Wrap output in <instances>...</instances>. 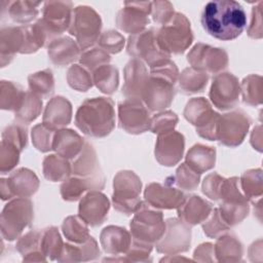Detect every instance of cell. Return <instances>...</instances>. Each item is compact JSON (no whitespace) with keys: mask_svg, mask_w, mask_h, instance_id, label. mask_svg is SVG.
Returning a JSON list of instances; mask_svg holds the SVG:
<instances>
[{"mask_svg":"<svg viewBox=\"0 0 263 263\" xmlns=\"http://www.w3.org/2000/svg\"><path fill=\"white\" fill-rule=\"evenodd\" d=\"M200 22L209 35L228 41L237 38L243 32L247 14L243 7L234 0H214L203 6Z\"/></svg>","mask_w":263,"mask_h":263,"instance_id":"6da1fadb","label":"cell"},{"mask_svg":"<svg viewBox=\"0 0 263 263\" xmlns=\"http://www.w3.org/2000/svg\"><path fill=\"white\" fill-rule=\"evenodd\" d=\"M75 124L89 137L104 138L108 136L115 126L113 101L103 97L85 100L77 109Z\"/></svg>","mask_w":263,"mask_h":263,"instance_id":"7a4b0ae2","label":"cell"},{"mask_svg":"<svg viewBox=\"0 0 263 263\" xmlns=\"http://www.w3.org/2000/svg\"><path fill=\"white\" fill-rule=\"evenodd\" d=\"M156 39L161 50L167 54L184 53L193 41L190 22L180 12H175L173 17L156 30Z\"/></svg>","mask_w":263,"mask_h":263,"instance_id":"3957f363","label":"cell"},{"mask_svg":"<svg viewBox=\"0 0 263 263\" xmlns=\"http://www.w3.org/2000/svg\"><path fill=\"white\" fill-rule=\"evenodd\" d=\"M102 29L100 14L90 6L78 5L73 9L69 33L75 37L80 49L86 50L99 40Z\"/></svg>","mask_w":263,"mask_h":263,"instance_id":"277c9868","label":"cell"},{"mask_svg":"<svg viewBox=\"0 0 263 263\" xmlns=\"http://www.w3.org/2000/svg\"><path fill=\"white\" fill-rule=\"evenodd\" d=\"M113 188L114 209L125 215L134 214L142 203L140 199L141 179L132 171H121L114 178Z\"/></svg>","mask_w":263,"mask_h":263,"instance_id":"5b68a950","label":"cell"},{"mask_svg":"<svg viewBox=\"0 0 263 263\" xmlns=\"http://www.w3.org/2000/svg\"><path fill=\"white\" fill-rule=\"evenodd\" d=\"M165 231V222L160 211L146 201L135 212L130 222L132 237L144 242H157Z\"/></svg>","mask_w":263,"mask_h":263,"instance_id":"8992f818","label":"cell"},{"mask_svg":"<svg viewBox=\"0 0 263 263\" xmlns=\"http://www.w3.org/2000/svg\"><path fill=\"white\" fill-rule=\"evenodd\" d=\"M184 116L196 127V133L203 139L216 141L219 130L220 114L212 109L204 98L191 99L184 110Z\"/></svg>","mask_w":263,"mask_h":263,"instance_id":"52a82bcc","label":"cell"},{"mask_svg":"<svg viewBox=\"0 0 263 263\" xmlns=\"http://www.w3.org/2000/svg\"><path fill=\"white\" fill-rule=\"evenodd\" d=\"M34 217L33 203L27 197L9 201L1 214V232L5 239L13 240L28 227Z\"/></svg>","mask_w":263,"mask_h":263,"instance_id":"ba28073f","label":"cell"},{"mask_svg":"<svg viewBox=\"0 0 263 263\" xmlns=\"http://www.w3.org/2000/svg\"><path fill=\"white\" fill-rule=\"evenodd\" d=\"M73 9L71 1H46L43 3L42 17L38 22L47 35L48 43L69 30Z\"/></svg>","mask_w":263,"mask_h":263,"instance_id":"9c48e42d","label":"cell"},{"mask_svg":"<svg viewBox=\"0 0 263 263\" xmlns=\"http://www.w3.org/2000/svg\"><path fill=\"white\" fill-rule=\"evenodd\" d=\"M126 50L134 59L145 61L150 68L170 59V54L159 47L156 39V30L153 28L130 35Z\"/></svg>","mask_w":263,"mask_h":263,"instance_id":"30bf717a","label":"cell"},{"mask_svg":"<svg viewBox=\"0 0 263 263\" xmlns=\"http://www.w3.org/2000/svg\"><path fill=\"white\" fill-rule=\"evenodd\" d=\"M119 126L128 134L139 135L150 129L149 111L141 99L129 98L118 104Z\"/></svg>","mask_w":263,"mask_h":263,"instance_id":"8fae6325","label":"cell"},{"mask_svg":"<svg viewBox=\"0 0 263 263\" xmlns=\"http://www.w3.org/2000/svg\"><path fill=\"white\" fill-rule=\"evenodd\" d=\"M240 85L238 79L231 73H219L213 78L209 97L220 110H230L239 102Z\"/></svg>","mask_w":263,"mask_h":263,"instance_id":"7c38bea8","label":"cell"},{"mask_svg":"<svg viewBox=\"0 0 263 263\" xmlns=\"http://www.w3.org/2000/svg\"><path fill=\"white\" fill-rule=\"evenodd\" d=\"M152 2L150 1H126L117 12V27L128 34H138L145 30L149 24Z\"/></svg>","mask_w":263,"mask_h":263,"instance_id":"4fadbf2b","label":"cell"},{"mask_svg":"<svg viewBox=\"0 0 263 263\" xmlns=\"http://www.w3.org/2000/svg\"><path fill=\"white\" fill-rule=\"evenodd\" d=\"M187 61L191 68L211 74H219L228 65V55L223 48L197 43L189 51Z\"/></svg>","mask_w":263,"mask_h":263,"instance_id":"5bb4252c","label":"cell"},{"mask_svg":"<svg viewBox=\"0 0 263 263\" xmlns=\"http://www.w3.org/2000/svg\"><path fill=\"white\" fill-rule=\"evenodd\" d=\"M250 124L249 115L241 110L226 113L220 116L217 140L224 146L236 147L245 140Z\"/></svg>","mask_w":263,"mask_h":263,"instance_id":"9a60e30c","label":"cell"},{"mask_svg":"<svg viewBox=\"0 0 263 263\" xmlns=\"http://www.w3.org/2000/svg\"><path fill=\"white\" fill-rule=\"evenodd\" d=\"M175 83L163 77L149 74L143 89L141 100L148 110L162 111L171 106L174 101L176 89Z\"/></svg>","mask_w":263,"mask_h":263,"instance_id":"2e32d148","label":"cell"},{"mask_svg":"<svg viewBox=\"0 0 263 263\" xmlns=\"http://www.w3.org/2000/svg\"><path fill=\"white\" fill-rule=\"evenodd\" d=\"M39 187V180L34 172L18 168L7 179H1V198L3 200L16 197H29Z\"/></svg>","mask_w":263,"mask_h":263,"instance_id":"e0dca14e","label":"cell"},{"mask_svg":"<svg viewBox=\"0 0 263 263\" xmlns=\"http://www.w3.org/2000/svg\"><path fill=\"white\" fill-rule=\"evenodd\" d=\"M191 230L180 219H168L165 222V231L157 241L156 248L161 253H177L187 251L190 246Z\"/></svg>","mask_w":263,"mask_h":263,"instance_id":"ac0fdd59","label":"cell"},{"mask_svg":"<svg viewBox=\"0 0 263 263\" xmlns=\"http://www.w3.org/2000/svg\"><path fill=\"white\" fill-rule=\"evenodd\" d=\"M185 139L184 136L176 130H170L158 135L155 144V158L164 166L177 164L184 153Z\"/></svg>","mask_w":263,"mask_h":263,"instance_id":"d6986e66","label":"cell"},{"mask_svg":"<svg viewBox=\"0 0 263 263\" xmlns=\"http://www.w3.org/2000/svg\"><path fill=\"white\" fill-rule=\"evenodd\" d=\"M110 202L107 196L98 190H91L80 200L79 217L92 227L101 225L108 217Z\"/></svg>","mask_w":263,"mask_h":263,"instance_id":"ffe728a7","label":"cell"},{"mask_svg":"<svg viewBox=\"0 0 263 263\" xmlns=\"http://www.w3.org/2000/svg\"><path fill=\"white\" fill-rule=\"evenodd\" d=\"M144 197L146 202L151 206L165 210L178 209L185 199L184 193L167 182H165V185L159 183L147 185Z\"/></svg>","mask_w":263,"mask_h":263,"instance_id":"44dd1931","label":"cell"},{"mask_svg":"<svg viewBox=\"0 0 263 263\" xmlns=\"http://www.w3.org/2000/svg\"><path fill=\"white\" fill-rule=\"evenodd\" d=\"M148 77L149 74L145 64L138 59L130 60L124 68V84L122 86V95H124L126 99H141Z\"/></svg>","mask_w":263,"mask_h":263,"instance_id":"7402d4cb","label":"cell"},{"mask_svg":"<svg viewBox=\"0 0 263 263\" xmlns=\"http://www.w3.org/2000/svg\"><path fill=\"white\" fill-rule=\"evenodd\" d=\"M49 61L59 67L67 66L80 58V47L68 36L52 39L47 46Z\"/></svg>","mask_w":263,"mask_h":263,"instance_id":"603a6c76","label":"cell"},{"mask_svg":"<svg viewBox=\"0 0 263 263\" xmlns=\"http://www.w3.org/2000/svg\"><path fill=\"white\" fill-rule=\"evenodd\" d=\"M104 185L105 178L103 174L89 178L74 176L65 180L61 185V195L64 200L75 201L79 199L86 190H101L104 188Z\"/></svg>","mask_w":263,"mask_h":263,"instance_id":"cb8c5ba5","label":"cell"},{"mask_svg":"<svg viewBox=\"0 0 263 263\" xmlns=\"http://www.w3.org/2000/svg\"><path fill=\"white\" fill-rule=\"evenodd\" d=\"M72 117L71 103L63 97L52 98L46 105L43 113V124L50 129H62L68 125Z\"/></svg>","mask_w":263,"mask_h":263,"instance_id":"d4e9b609","label":"cell"},{"mask_svg":"<svg viewBox=\"0 0 263 263\" xmlns=\"http://www.w3.org/2000/svg\"><path fill=\"white\" fill-rule=\"evenodd\" d=\"M212 204L197 195L185 197L184 201L178 208V215L182 222L188 226L204 222L211 214Z\"/></svg>","mask_w":263,"mask_h":263,"instance_id":"484cf974","label":"cell"},{"mask_svg":"<svg viewBox=\"0 0 263 263\" xmlns=\"http://www.w3.org/2000/svg\"><path fill=\"white\" fill-rule=\"evenodd\" d=\"M84 145L83 139L72 129H59L54 133L52 149L58 155L73 160Z\"/></svg>","mask_w":263,"mask_h":263,"instance_id":"4316f807","label":"cell"},{"mask_svg":"<svg viewBox=\"0 0 263 263\" xmlns=\"http://www.w3.org/2000/svg\"><path fill=\"white\" fill-rule=\"evenodd\" d=\"M24 46V32L22 26L3 27L0 33V49L2 67L13 59L16 52L22 51Z\"/></svg>","mask_w":263,"mask_h":263,"instance_id":"83f0119b","label":"cell"},{"mask_svg":"<svg viewBox=\"0 0 263 263\" xmlns=\"http://www.w3.org/2000/svg\"><path fill=\"white\" fill-rule=\"evenodd\" d=\"M41 2L29 0L3 1L1 3L2 13L7 12L8 16L17 24H27L34 21L39 14Z\"/></svg>","mask_w":263,"mask_h":263,"instance_id":"f1b7e54d","label":"cell"},{"mask_svg":"<svg viewBox=\"0 0 263 263\" xmlns=\"http://www.w3.org/2000/svg\"><path fill=\"white\" fill-rule=\"evenodd\" d=\"M71 167L72 174L77 177L89 178L102 174L96 151L88 142H84L80 153L73 159Z\"/></svg>","mask_w":263,"mask_h":263,"instance_id":"f546056e","label":"cell"},{"mask_svg":"<svg viewBox=\"0 0 263 263\" xmlns=\"http://www.w3.org/2000/svg\"><path fill=\"white\" fill-rule=\"evenodd\" d=\"M132 237L125 228L108 226L101 233V243L104 250L110 254L124 253L130 247Z\"/></svg>","mask_w":263,"mask_h":263,"instance_id":"4dcf8cb0","label":"cell"},{"mask_svg":"<svg viewBox=\"0 0 263 263\" xmlns=\"http://www.w3.org/2000/svg\"><path fill=\"white\" fill-rule=\"evenodd\" d=\"M216 150L213 147L196 144L186 155V164L198 174H202L215 166Z\"/></svg>","mask_w":263,"mask_h":263,"instance_id":"1f68e13d","label":"cell"},{"mask_svg":"<svg viewBox=\"0 0 263 263\" xmlns=\"http://www.w3.org/2000/svg\"><path fill=\"white\" fill-rule=\"evenodd\" d=\"M209 81V75L205 72L186 68L178 78L179 88L184 95H192L203 91Z\"/></svg>","mask_w":263,"mask_h":263,"instance_id":"d6a6232c","label":"cell"},{"mask_svg":"<svg viewBox=\"0 0 263 263\" xmlns=\"http://www.w3.org/2000/svg\"><path fill=\"white\" fill-rule=\"evenodd\" d=\"M72 174L71 163L69 159L62 157L60 155H48L43 160V175L44 177L51 181H65Z\"/></svg>","mask_w":263,"mask_h":263,"instance_id":"836d02e7","label":"cell"},{"mask_svg":"<svg viewBox=\"0 0 263 263\" xmlns=\"http://www.w3.org/2000/svg\"><path fill=\"white\" fill-rule=\"evenodd\" d=\"M42 110V101L39 96L32 92L31 90L26 91L24 100L18 107V109L14 112L15 119L18 123L29 124L34 121Z\"/></svg>","mask_w":263,"mask_h":263,"instance_id":"e575fe53","label":"cell"},{"mask_svg":"<svg viewBox=\"0 0 263 263\" xmlns=\"http://www.w3.org/2000/svg\"><path fill=\"white\" fill-rule=\"evenodd\" d=\"M92 80L102 92L111 95L116 91L119 84L118 70L112 65H104L92 72Z\"/></svg>","mask_w":263,"mask_h":263,"instance_id":"d590c367","label":"cell"},{"mask_svg":"<svg viewBox=\"0 0 263 263\" xmlns=\"http://www.w3.org/2000/svg\"><path fill=\"white\" fill-rule=\"evenodd\" d=\"M30 90L40 98H48L54 91V80L51 70L46 69L28 77Z\"/></svg>","mask_w":263,"mask_h":263,"instance_id":"8d00e7d4","label":"cell"},{"mask_svg":"<svg viewBox=\"0 0 263 263\" xmlns=\"http://www.w3.org/2000/svg\"><path fill=\"white\" fill-rule=\"evenodd\" d=\"M26 91L12 81H1V108L3 110L16 111L21 106Z\"/></svg>","mask_w":263,"mask_h":263,"instance_id":"74e56055","label":"cell"},{"mask_svg":"<svg viewBox=\"0 0 263 263\" xmlns=\"http://www.w3.org/2000/svg\"><path fill=\"white\" fill-rule=\"evenodd\" d=\"M218 210L224 221L231 227L240 223L248 216L250 206L248 201H222Z\"/></svg>","mask_w":263,"mask_h":263,"instance_id":"f35d334b","label":"cell"},{"mask_svg":"<svg viewBox=\"0 0 263 263\" xmlns=\"http://www.w3.org/2000/svg\"><path fill=\"white\" fill-rule=\"evenodd\" d=\"M262 171L260 168L250 170L243 173L239 185L247 199L254 200L262 195Z\"/></svg>","mask_w":263,"mask_h":263,"instance_id":"ab89813d","label":"cell"},{"mask_svg":"<svg viewBox=\"0 0 263 263\" xmlns=\"http://www.w3.org/2000/svg\"><path fill=\"white\" fill-rule=\"evenodd\" d=\"M62 229L64 235L69 240L76 243H81L89 237L87 225L79 216H70L66 218L63 222Z\"/></svg>","mask_w":263,"mask_h":263,"instance_id":"60d3db41","label":"cell"},{"mask_svg":"<svg viewBox=\"0 0 263 263\" xmlns=\"http://www.w3.org/2000/svg\"><path fill=\"white\" fill-rule=\"evenodd\" d=\"M200 174L193 171L186 163H182L176 171V175L166 179V182L170 184H175L179 188L192 191L195 190L199 184Z\"/></svg>","mask_w":263,"mask_h":263,"instance_id":"b9f144b4","label":"cell"},{"mask_svg":"<svg viewBox=\"0 0 263 263\" xmlns=\"http://www.w3.org/2000/svg\"><path fill=\"white\" fill-rule=\"evenodd\" d=\"M240 92L246 104L257 106L262 103V78L259 75H250L243 79Z\"/></svg>","mask_w":263,"mask_h":263,"instance_id":"7bdbcfd3","label":"cell"},{"mask_svg":"<svg viewBox=\"0 0 263 263\" xmlns=\"http://www.w3.org/2000/svg\"><path fill=\"white\" fill-rule=\"evenodd\" d=\"M67 81L72 88L78 91H86L93 84L92 74L81 65H73L69 68Z\"/></svg>","mask_w":263,"mask_h":263,"instance_id":"ee69618b","label":"cell"},{"mask_svg":"<svg viewBox=\"0 0 263 263\" xmlns=\"http://www.w3.org/2000/svg\"><path fill=\"white\" fill-rule=\"evenodd\" d=\"M110 60L111 58L109 53L102 49L100 46L83 50L79 58L80 64L89 72H93L98 68L104 65H108Z\"/></svg>","mask_w":263,"mask_h":263,"instance_id":"f6af8a7d","label":"cell"},{"mask_svg":"<svg viewBox=\"0 0 263 263\" xmlns=\"http://www.w3.org/2000/svg\"><path fill=\"white\" fill-rule=\"evenodd\" d=\"M40 249L43 255H61L63 242L55 227H49L41 231Z\"/></svg>","mask_w":263,"mask_h":263,"instance_id":"bcb514c9","label":"cell"},{"mask_svg":"<svg viewBox=\"0 0 263 263\" xmlns=\"http://www.w3.org/2000/svg\"><path fill=\"white\" fill-rule=\"evenodd\" d=\"M178 123V116L173 111H163L154 115L150 121V129L153 134H161L173 130Z\"/></svg>","mask_w":263,"mask_h":263,"instance_id":"7dc6e473","label":"cell"},{"mask_svg":"<svg viewBox=\"0 0 263 263\" xmlns=\"http://www.w3.org/2000/svg\"><path fill=\"white\" fill-rule=\"evenodd\" d=\"M54 130L50 129L43 123L38 124L32 129L33 145L41 152H47L52 149Z\"/></svg>","mask_w":263,"mask_h":263,"instance_id":"c3c4849f","label":"cell"},{"mask_svg":"<svg viewBox=\"0 0 263 263\" xmlns=\"http://www.w3.org/2000/svg\"><path fill=\"white\" fill-rule=\"evenodd\" d=\"M99 46L108 53H118L122 50L125 39L122 34L115 30L103 32L99 37Z\"/></svg>","mask_w":263,"mask_h":263,"instance_id":"681fc988","label":"cell"},{"mask_svg":"<svg viewBox=\"0 0 263 263\" xmlns=\"http://www.w3.org/2000/svg\"><path fill=\"white\" fill-rule=\"evenodd\" d=\"M21 152L17 147L2 140L0 151V170L2 174L9 173L17 164Z\"/></svg>","mask_w":263,"mask_h":263,"instance_id":"f907efd6","label":"cell"},{"mask_svg":"<svg viewBox=\"0 0 263 263\" xmlns=\"http://www.w3.org/2000/svg\"><path fill=\"white\" fill-rule=\"evenodd\" d=\"M208 218V220H204L202 228L204 233L210 237H218L230 228V226L222 218L218 209L212 210Z\"/></svg>","mask_w":263,"mask_h":263,"instance_id":"816d5d0a","label":"cell"},{"mask_svg":"<svg viewBox=\"0 0 263 263\" xmlns=\"http://www.w3.org/2000/svg\"><path fill=\"white\" fill-rule=\"evenodd\" d=\"M2 140L11 143L23 151L27 147L28 143L27 129L22 123L10 124L3 130Z\"/></svg>","mask_w":263,"mask_h":263,"instance_id":"f5cc1de1","label":"cell"},{"mask_svg":"<svg viewBox=\"0 0 263 263\" xmlns=\"http://www.w3.org/2000/svg\"><path fill=\"white\" fill-rule=\"evenodd\" d=\"M216 255H241L242 246L233 235H223L216 243Z\"/></svg>","mask_w":263,"mask_h":263,"instance_id":"db71d44e","label":"cell"},{"mask_svg":"<svg viewBox=\"0 0 263 263\" xmlns=\"http://www.w3.org/2000/svg\"><path fill=\"white\" fill-rule=\"evenodd\" d=\"M175 14L174 5L170 1H154L151 6V15L156 24H166Z\"/></svg>","mask_w":263,"mask_h":263,"instance_id":"11a10c76","label":"cell"},{"mask_svg":"<svg viewBox=\"0 0 263 263\" xmlns=\"http://www.w3.org/2000/svg\"><path fill=\"white\" fill-rule=\"evenodd\" d=\"M224 178L220 175L213 173L208 175L202 183V192L211 199L219 200V193Z\"/></svg>","mask_w":263,"mask_h":263,"instance_id":"9f6ffc18","label":"cell"},{"mask_svg":"<svg viewBox=\"0 0 263 263\" xmlns=\"http://www.w3.org/2000/svg\"><path fill=\"white\" fill-rule=\"evenodd\" d=\"M262 5L263 2L259 1L252 8L251 23L248 28V34L254 39H259L262 37Z\"/></svg>","mask_w":263,"mask_h":263,"instance_id":"6f0895ef","label":"cell"}]
</instances>
